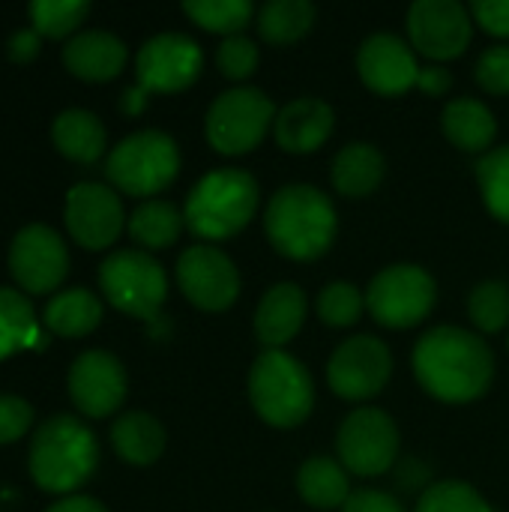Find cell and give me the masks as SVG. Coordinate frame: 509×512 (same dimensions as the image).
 Listing matches in <instances>:
<instances>
[{"label":"cell","mask_w":509,"mask_h":512,"mask_svg":"<svg viewBox=\"0 0 509 512\" xmlns=\"http://www.w3.org/2000/svg\"><path fill=\"white\" fill-rule=\"evenodd\" d=\"M414 375L420 387L447 405H468L489 393L495 354L480 333L465 327H435L414 345Z\"/></svg>","instance_id":"obj_1"},{"label":"cell","mask_w":509,"mask_h":512,"mask_svg":"<svg viewBox=\"0 0 509 512\" xmlns=\"http://www.w3.org/2000/svg\"><path fill=\"white\" fill-rule=\"evenodd\" d=\"M264 231L282 258L315 261L333 246L339 234V216L330 195L318 186L288 183L267 201Z\"/></svg>","instance_id":"obj_2"},{"label":"cell","mask_w":509,"mask_h":512,"mask_svg":"<svg viewBox=\"0 0 509 512\" xmlns=\"http://www.w3.org/2000/svg\"><path fill=\"white\" fill-rule=\"evenodd\" d=\"M258 180L243 168H216L204 174L183 207L186 228L207 243L237 237L258 213Z\"/></svg>","instance_id":"obj_3"},{"label":"cell","mask_w":509,"mask_h":512,"mask_svg":"<svg viewBox=\"0 0 509 512\" xmlns=\"http://www.w3.org/2000/svg\"><path fill=\"white\" fill-rule=\"evenodd\" d=\"M99 462L93 432L72 414L48 417L30 441V477L45 492L78 489Z\"/></svg>","instance_id":"obj_4"},{"label":"cell","mask_w":509,"mask_h":512,"mask_svg":"<svg viewBox=\"0 0 509 512\" xmlns=\"http://www.w3.org/2000/svg\"><path fill=\"white\" fill-rule=\"evenodd\" d=\"M249 402L267 426L294 429L315 408L312 375L288 351H261L249 369Z\"/></svg>","instance_id":"obj_5"},{"label":"cell","mask_w":509,"mask_h":512,"mask_svg":"<svg viewBox=\"0 0 509 512\" xmlns=\"http://www.w3.org/2000/svg\"><path fill=\"white\" fill-rule=\"evenodd\" d=\"M105 171L120 192L150 198L171 186L180 174L177 141L162 129H138L114 144Z\"/></svg>","instance_id":"obj_6"},{"label":"cell","mask_w":509,"mask_h":512,"mask_svg":"<svg viewBox=\"0 0 509 512\" xmlns=\"http://www.w3.org/2000/svg\"><path fill=\"white\" fill-rule=\"evenodd\" d=\"M276 123L273 99L258 87H231L213 99L204 117V135L222 156L252 153Z\"/></svg>","instance_id":"obj_7"},{"label":"cell","mask_w":509,"mask_h":512,"mask_svg":"<svg viewBox=\"0 0 509 512\" xmlns=\"http://www.w3.org/2000/svg\"><path fill=\"white\" fill-rule=\"evenodd\" d=\"M438 303V282L420 264H393L366 288L369 315L387 330H411L429 318Z\"/></svg>","instance_id":"obj_8"},{"label":"cell","mask_w":509,"mask_h":512,"mask_svg":"<svg viewBox=\"0 0 509 512\" xmlns=\"http://www.w3.org/2000/svg\"><path fill=\"white\" fill-rule=\"evenodd\" d=\"M99 285L108 303L132 318H153L168 297L162 264L141 249L111 252L99 264Z\"/></svg>","instance_id":"obj_9"},{"label":"cell","mask_w":509,"mask_h":512,"mask_svg":"<svg viewBox=\"0 0 509 512\" xmlns=\"http://www.w3.org/2000/svg\"><path fill=\"white\" fill-rule=\"evenodd\" d=\"M399 426L381 408L351 411L336 432V453L348 474L381 477L399 456Z\"/></svg>","instance_id":"obj_10"},{"label":"cell","mask_w":509,"mask_h":512,"mask_svg":"<svg viewBox=\"0 0 509 512\" xmlns=\"http://www.w3.org/2000/svg\"><path fill=\"white\" fill-rule=\"evenodd\" d=\"M393 378V351L378 336L345 339L327 363V384L339 399L366 402L375 399Z\"/></svg>","instance_id":"obj_11"},{"label":"cell","mask_w":509,"mask_h":512,"mask_svg":"<svg viewBox=\"0 0 509 512\" xmlns=\"http://www.w3.org/2000/svg\"><path fill=\"white\" fill-rule=\"evenodd\" d=\"M204 69L201 45L186 33H156L150 36L135 57L138 87L144 93H180L198 81Z\"/></svg>","instance_id":"obj_12"},{"label":"cell","mask_w":509,"mask_h":512,"mask_svg":"<svg viewBox=\"0 0 509 512\" xmlns=\"http://www.w3.org/2000/svg\"><path fill=\"white\" fill-rule=\"evenodd\" d=\"M177 285L201 312H228L240 297V270L219 246L195 243L177 258Z\"/></svg>","instance_id":"obj_13"},{"label":"cell","mask_w":509,"mask_h":512,"mask_svg":"<svg viewBox=\"0 0 509 512\" xmlns=\"http://www.w3.org/2000/svg\"><path fill=\"white\" fill-rule=\"evenodd\" d=\"M408 36L432 63L456 60L474 39V18L459 0H417L408 9Z\"/></svg>","instance_id":"obj_14"},{"label":"cell","mask_w":509,"mask_h":512,"mask_svg":"<svg viewBox=\"0 0 509 512\" xmlns=\"http://www.w3.org/2000/svg\"><path fill=\"white\" fill-rule=\"evenodd\" d=\"M9 270L24 291H54L69 270V252L63 246V237L42 222L24 225L12 237Z\"/></svg>","instance_id":"obj_15"},{"label":"cell","mask_w":509,"mask_h":512,"mask_svg":"<svg viewBox=\"0 0 509 512\" xmlns=\"http://www.w3.org/2000/svg\"><path fill=\"white\" fill-rule=\"evenodd\" d=\"M126 213L120 195L105 183H75L66 192V228L87 249L111 246L123 231Z\"/></svg>","instance_id":"obj_16"},{"label":"cell","mask_w":509,"mask_h":512,"mask_svg":"<svg viewBox=\"0 0 509 512\" xmlns=\"http://www.w3.org/2000/svg\"><path fill=\"white\" fill-rule=\"evenodd\" d=\"M417 51L396 33H372L357 51V75L378 96H402L420 78Z\"/></svg>","instance_id":"obj_17"},{"label":"cell","mask_w":509,"mask_h":512,"mask_svg":"<svg viewBox=\"0 0 509 512\" xmlns=\"http://www.w3.org/2000/svg\"><path fill=\"white\" fill-rule=\"evenodd\" d=\"M69 396L87 417H108L126 399V369L111 351H84L69 369Z\"/></svg>","instance_id":"obj_18"},{"label":"cell","mask_w":509,"mask_h":512,"mask_svg":"<svg viewBox=\"0 0 509 512\" xmlns=\"http://www.w3.org/2000/svg\"><path fill=\"white\" fill-rule=\"evenodd\" d=\"M336 126V111L318 96H300L276 111L273 135L285 153H315L321 150Z\"/></svg>","instance_id":"obj_19"},{"label":"cell","mask_w":509,"mask_h":512,"mask_svg":"<svg viewBox=\"0 0 509 512\" xmlns=\"http://www.w3.org/2000/svg\"><path fill=\"white\" fill-rule=\"evenodd\" d=\"M309 297L297 282H279L273 285L255 309V336L264 345V351H285L291 339L306 324Z\"/></svg>","instance_id":"obj_20"},{"label":"cell","mask_w":509,"mask_h":512,"mask_svg":"<svg viewBox=\"0 0 509 512\" xmlns=\"http://www.w3.org/2000/svg\"><path fill=\"white\" fill-rule=\"evenodd\" d=\"M126 45L108 30H81L63 45V63L72 75L87 81H108L126 66Z\"/></svg>","instance_id":"obj_21"},{"label":"cell","mask_w":509,"mask_h":512,"mask_svg":"<svg viewBox=\"0 0 509 512\" xmlns=\"http://www.w3.org/2000/svg\"><path fill=\"white\" fill-rule=\"evenodd\" d=\"M387 174L384 153L369 141H351L333 156L330 183L342 198H369Z\"/></svg>","instance_id":"obj_22"},{"label":"cell","mask_w":509,"mask_h":512,"mask_svg":"<svg viewBox=\"0 0 509 512\" xmlns=\"http://www.w3.org/2000/svg\"><path fill=\"white\" fill-rule=\"evenodd\" d=\"M441 129L447 135V141L465 153H489L495 138H498V120L492 114L489 105H483L480 99H450L444 114H441Z\"/></svg>","instance_id":"obj_23"},{"label":"cell","mask_w":509,"mask_h":512,"mask_svg":"<svg viewBox=\"0 0 509 512\" xmlns=\"http://www.w3.org/2000/svg\"><path fill=\"white\" fill-rule=\"evenodd\" d=\"M165 429L147 411H126L111 426V444L117 456L129 465H153L165 453Z\"/></svg>","instance_id":"obj_24"},{"label":"cell","mask_w":509,"mask_h":512,"mask_svg":"<svg viewBox=\"0 0 509 512\" xmlns=\"http://www.w3.org/2000/svg\"><path fill=\"white\" fill-rule=\"evenodd\" d=\"M297 492L312 510H342L354 495L345 465L330 456H312L300 465Z\"/></svg>","instance_id":"obj_25"},{"label":"cell","mask_w":509,"mask_h":512,"mask_svg":"<svg viewBox=\"0 0 509 512\" xmlns=\"http://www.w3.org/2000/svg\"><path fill=\"white\" fill-rule=\"evenodd\" d=\"M54 147L75 162H96L105 150V126L87 108H66L51 126Z\"/></svg>","instance_id":"obj_26"},{"label":"cell","mask_w":509,"mask_h":512,"mask_svg":"<svg viewBox=\"0 0 509 512\" xmlns=\"http://www.w3.org/2000/svg\"><path fill=\"white\" fill-rule=\"evenodd\" d=\"M42 318H45L51 333L69 336V339H81V336H87L90 330L99 327L102 303L87 288H69V291H60V294H54L48 300Z\"/></svg>","instance_id":"obj_27"},{"label":"cell","mask_w":509,"mask_h":512,"mask_svg":"<svg viewBox=\"0 0 509 512\" xmlns=\"http://www.w3.org/2000/svg\"><path fill=\"white\" fill-rule=\"evenodd\" d=\"M318 9L309 0H273L264 3L255 15L258 36L270 45L300 42L315 27Z\"/></svg>","instance_id":"obj_28"},{"label":"cell","mask_w":509,"mask_h":512,"mask_svg":"<svg viewBox=\"0 0 509 512\" xmlns=\"http://www.w3.org/2000/svg\"><path fill=\"white\" fill-rule=\"evenodd\" d=\"M183 225H186L183 210H177L171 201H162V198L144 201L129 216V234L144 249H165V246H171L180 237Z\"/></svg>","instance_id":"obj_29"},{"label":"cell","mask_w":509,"mask_h":512,"mask_svg":"<svg viewBox=\"0 0 509 512\" xmlns=\"http://www.w3.org/2000/svg\"><path fill=\"white\" fill-rule=\"evenodd\" d=\"M33 345H39V327L30 300L15 288H0V360Z\"/></svg>","instance_id":"obj_30"},{"label":"cell","mask_w":509,"mask_h":512,"mask_svg":"<svg viewBox=\"0 0 509 512\" xmlns=\"http://www.w3.org/2000/svg\"><path fill=\"white\" fill-rule=\"evenodd\" d=\"M183 12L207 33L240 36L258 15L249 0H186Z\"/></svg>","instance_id":"obj_31"},{"label":"cell","mask_w":509,"mask_h":512,"mask_svg":"<svg viewBox=\"0 0 509 512\" xmlns=\"http://www.w3.org/2000/svg\"><path fill=\"white\" fill-rule=\"evenodd\" d=\"M477 183L486 210L509 225V144L492 147L480 162H477Z\"/></svg>","instance_id":"obj_32"},{"label":"cell","mask_w":509,"mask_h":512,"mask_svg":"<svg viewBox=\"0 0 509 512\" xmlns=\"http://www.w3.org/2000/svg\"><path fill=\"white\" fill-rule=\"evenodd\" d=\"M468 315L480 333H501L509 324V288L501 279H486L474 285L468 297Z\"/></svg>","instance_id":"obj_33"},{"label":"cell","mask_w":509,"mask_h":512,"mask_svg":"<svg viewBox=\"0 0 509 512\" xmlns=\"http://www.w3.org/2000/svg\"><path fill=\"white\" fill-rule=\"evenodd\" d=\"M363 309H366V297L354 282L339 279V282L324 285V291L318 294V318L327 327H336V330L354 327L363 318Z\"/></svg>","instance_id":"obj_34"},{"label":"cell","mask_w":509,"mask_h":512,"mask_svg":"<svg viewBox=\"0 0 509 512\" xmlns=\"http://www.w3.org/2000/svg\"><path fill=\"white\" fill-rule=\"evenodd\" d=\"M414 512H492V507L471 483L441 480L420 495Z\"/></svg>","instance_id":"obj_35"},{"label":"cell","mask_w":509,"mask_h":512,"mask_svg":"<svg viewBox=\"0 0 509 512\" xmlns=\"http://www.w3.org/2000/svg\"><path fill=\"white\" fill-rule=\"evenodd\" d=\"M90 12L87 0H33L30 3V21L36 33L45 36H63L75 30Z\"/></svg>","instance_id":"obj_36"},{"label":"cell","mask_w":509,"mask_h":512,"mask_svg":"<svg viewBox=\"0 0 509 512\" xmlns=\"http://www.w3.org/2000/svg\"><path fill=\"white\" fill-rule=\"evenodd\" d=\"M216 63H219V69H222L225 78L246 81V78L255 75V69L261 63V51H258L255 39H249L246 33L228 36V39H222V45L216 51Z\"/></svg>","instance_id":"obj_37"},{"label":"cell","mask_w":509,"mask_h":512,"mask_svg":"<svg viewBox=\"0 0 509 512\" xmlns=\"http://www.w3.org/2000/svg\"><path fill=\"white\" fill-rule=\"evenodd\" d=\"M477 84L492 96H509V45H492L480 54L474 66Z\"/></svg>","instance_id":"obj_38"},{"label":"cell","mask_w":509,"mask_h":512,"mask_svg":"<svg viewBox=\"0 0 509 512\" xmlns=\"http://www.w3.org/2000/svg\"><path fill=\"white\" fill-rule=\"evenodd\" d=\"M33 426V408L21 396L0 393V444L18 441Z\"/></svg>","instance_id":"obj_39"},{"label":"cell","mask_w":509,"mask_h":512,"mask_svg":"<svg viewBox=\"0 0 509 512\" xmlns=\"http://www.w3.org/2000/svg\"><path fill=\"white\" fill-rule=\"evenodd\" d=\"M471 18L495 39H509V0H477Z\"/></svg>","instance_id":"obj_40"},{"label":"cell","mask_w":509,"mask_h":512,"mask_svg":"<svg viewBox=\"0 0 509 512\" xmlns=\"http://www.w3.org/2000/svg\"><path fill=\"white\" fill-rule=\"evenodd\" d=\"M342 512H405V507L393 495H387V492L363 489V492H354L348 498V504L342 507Z\"/></svg>","instance_id":"obj_41"},{"label":"cell","mask_w":509,"mask_h":512,"mask_svg":"<svg viewBox=\"0 0 509 512\" xmlns=\"http://www.w3.org/2000/svg\"><path fill=\"white\" fill-rule=\"evenodd\" d=\"M417 90H423L426 96H447L453 90V72L444 63H429L420 69Z\"/></svg>","instance_id":"obj_42"},{"label":"cell","mask_w":509,"mask_h":512,"mask_svg":"<svg viewBox=\"0 0 509 512\" xmlns=\"http://www.w3.org/2000/svg\"><path fill=\"white\" fill-rule=\"evenodd\" d=\"M36 48H39V39H36V30H33V27H30V30H15V33L9 36V54H12L15 60L33 57Z\"/></svg>","instance_id":"obj_43"},{"label":"cell","mask_w":509,"mask_h":512,"mask_svg":"<svg viewBox=\"0 0 509 512\" xmlns=\"http://www.w3.org/2000/svg\"><path fill=\"white\" fill-rule=\"evenodd\" d=\"M45 512H108L96 498L87 495H75V498H63L57 504H51Z\"/></svg>","instance_id":"obj_44"},{"label":"cell","mask_w":509,"mask_h":512,"mask_svg":"<svg viewBox=\"0 0 509 512\" xmlns=\"http://www.w3.org/2000/svg\"><path fill=\"white\" fill-rule=\"evenodd\" d=\"M123 111H129V114H138V111H144V105H147V93L141 90V87H129L126 93H123Z\"/></svg>","instance_id":"obj_45"}]
</instances>
